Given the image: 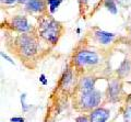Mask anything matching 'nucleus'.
Here are the masks:
<instances>
[{
    "label": "nucleus",
    "mask_w": 131,
    "mask_h": 122,
    "mask_svg": "<svg viewBox=\"0 0 131 122\" xmlns=\"http://www.w3.org/2000/svg\"><path fill=\"white\" fill-rule=\"evenodd\" d=\"M61 33L59 22L49 17H43L38 21V34L50 44H56Z\"/></svg>",
    "instance_id": "nucleus-1"
},
{
    "label": "nucleus",
    "mask_w": 131,
    "mask_h": 122,
    "mask_svg": "<svg viewBox=\"0 0 131 122\" xmlns=\"http://www.w3.org/2000/svg\"><path fill=\"white\" fill-rule=\"evenodd\" d=\"M14 45L19 54L24 58H31L37 53V41L28 33L20 34L14 41Z\"/></svg>",
    "instance_id": "nucleus-2"
},
{
    "label": "nucleus",
    "mask_w": 131,
    "mask_h": 122,
    "mask_svg": "<svg viewBox=\"0 0 131 122\" xmlns=\"http://www.w3.org/2000/svg\"><path fill=\"white\" fill-rule=\"evenodd\" d=\"M102 95L98 90H92L88 92H81L79 97V104L84 110H94L98 108V104L101 103Z\"/></svg>",
    "instance_id": "nucleus-3"
},
{
    "label": "nucleus",
    "mask_w": 131,
    "mask_h": 122,
    "mask_svg": "<svg viewBox=\"0 0 131 122\" xmlns=\"http://www.w3.org/2000/svg\"><path fill=\"white\" fill-rule=\"evenodd\" d=\"M74 60L75 65L78 66H88V65H96L100 63V56L97 53L93 51H88V50H82L78 52L74 55Z\"/></svg>",
    "instance_id": "nucleus-4"
},
{
    "label": "nucleus",
    "mask_w": 131,
    "mask_h": 122,
    "mask_svg": "<svg viewBox=\"0 0 131 122\" xmlns=\"http://www.w3.org/2000/svg\"><path fill=\"white\" fill-rule=\"evenodd\" d=\"M122 91V85L119 79H114L109 83L107 88V98L110 101H117Z\"/></svg>",
    "instance_id": "nucleus-5"
},
{
    "label": "nucleus",
    "mask_w": 131,
    "mask_h": 122,
    "mask_svg": "<svg viewBox=\"0 0 131 122\" xmlns=\"http://www.w3.org/2000/svg\"><path fill=\"white\" fill-rule=\"evenodd\" d=\"M11 27L18 32H21V33H27L31 30V25L27 19L25 17H22V15H15L12 18Z\"/></svg>",
    "instance_id": "nucleus-6"
},
{
    "label": "nucleus",
    "mask_w": 131,
    "mask_h": 122,
    "mask_svg": "<svg viewBox=\"0 0 131 122\" xmlns=\"http://www.w3.org/2000/svg\"><path fill=\"white\" fill-rule=\"evenodd\" d=\"M110 117V111L106 108L98 107L90 113V122H107Z\"/></svg>",
    "instance_id": "nucleus-7"
},
{
    "label": "nucleus",
    "mask_w": 131,
    "mask_h": 122,
    "mask_svg": "<svg viewBox=\"0 0 131 122\" xmlns=\"http://www.w3.org/2000/svg\"><path fill=\"white\" fill-rule=\"evenodd\" d=\"M96 78L92 76L82 77L79 81V89L81 92H88L94 90V86H95Z\"/></svg>",
    "instance_id": "nucleus-8"
},
{
    "label": "nucleus",
    "mask_w": 131,
    "mask_h": 122,
    "mask_svg": "<svg viewBox=\"0 0 131 122\" xmlns=\"http://www.w3.org/2000/svg\"><path fill=\"white\" fill-rule=\"evenodd\" d=\"M94 34H95V38L98 42L101 44H104V45L112 43V41L115 39L114 33H109V32H105V31H102V30H97Z\"/></svg>",
    "instance_id": "nucleus-9"
},
{
    "label": "nucleus",
    "mask_w": 131,
    "mask_h": 122,
    "mask_svg": "<svg viewBox=\"0 0 131 122\" xmlns=\"http://www.w3.org/2000/svg\"><path fill=\"white\" fill-rule=\"evenodd\" d=\"M25 9L31 12H42L45 10L44 0H30L25 3Z\"/></svg>",
    "instance_id": "nucleus-10"
},
{
    "label": "nucleus",
    "mask_w": 131,
    "mask_h": 122,
    "mask_svg": "<svg viewBox=\"0 0 131 122\" xmlns=\"http://www.w3.org/2000/svg\"><path fill=\"white\" fill-rule=\"evenodd\" d=\"M130 68H131V63H130V60H129V59H125L124 62L120 64V66L118 67V69H117L118 76H119L120 78H124V77H126L127 75L129 74Z\"/></svg>",
    "instance_id": "nucleus-11"
},
{
    "label": "nucleus",
    "mask_w": 131,
    "mask_h": 122,
    "mask_svg": "<svg viewBox=\"0 0 131 122\" xmlns=\"http://www.w3.org/2000/svg\"><path fill=\"white\" fill-rule=\"evenodd\" d=\"M71 80H72V73H71L70 69H67L63 73L62 78H61V86L67 87L68 85L71 83Z\"/></svg>",
    "instance_id": "nucleus-12"
},
{
    "label": "nucleus",
    "mask_w": 131,
    "mask_h": 122,
    "mask_svg": "<svg viewBox=\"0 0 131 122\" xmlns=\"http://www.w3.org/2000/svg\"><path fill=\"white\" fill-rule=\"evenodd\" d=\"M104 6L107 8V10L113 14H117L118 9H117V6H116V2L115 0H105L104 1Z\"/></svg>",
    "instance_id": "nucleus-13"
},
{
    "label": "nucleus",
    "mask_w": 131,
    "mask_h": 122,
    "mask_svg": "<svg viewBox=\"0 0 131 122\" xmlns=\"http://www.w3.org/2000/svg\"><path fill=\"white\" fill-rule=\"evenodd\" d=\"M61 2H62V0H47L50 13H55L56 10L58 9V7L61 5Z\"/></svg>",
    "instance_id": "nucleus-14"
},
{
    "label": "nucleus",
    "mask_w": 131,
    "mask_h": 122,
    "mask_svg": "<svg viewBox=\"0 0 131 122\" xmlns=\"http://www.w3.org/2000/svg\"><path fill=\"white\" fill-rule=\"evenodd\" d=\"M25 98H26V95L25 93H22L21 95V103H22V109H23L24 112L27 111V109H28V107L25 104Z\"/></svg>",
    "instance_id": "nucleus-15"
},
{
    "label": "nucleus",
    "mask_w": 131,
    "mask_h": 122,
    "mask_svg": "<svg viewBox=\"0 0 131 122\" xmlns=\"http://www.w3.org/2000/svg\"><path fill=\"white\" fill-rule=\"evenodd\" d=\"M131 118V107H127L125 111V122H128Z\"/></svg>",
    "instance_id": "nucleus-16"
},
{
    "label": "nucleus",
    "mask_w": 131,
    "mask_h": 122,
    "mask_svg": "<svg viewBox=\"0 0 131 122\" xmlns=\"http://www.w3.org/2000/svg\"><path fill=\"white\" fill-rule=\"evenodd\" d=\"M75 122H90V117L80 116V117L75 118Z\"/></svg>",
    "instance_id": "nucleus-17"
},
{
    "label": "nucleus",
    "mask_w": 131,
    "mask_h": 122,
    "mask_svg": "<svg viewBox=\"0 0 131 122\" xmlns=\"http://www.w3.org/2000/svg\"><path fill=\"white\" fill-rule=\"evenodd\" d=\"M11 122H24V118H21V117H14V118H11L10 119Z\"/></svg>",
    "instance_id": "nucleus-18"
},
{
    "label": "nucleus",
    "mask_w": 131,
    "mask_h": 122,
    "mask_svg": "<svg viewBox=\"0 0 131 122\" xmlns=\"http://www.w3.org/2000/svg\"><path fill=\"white\" fill-rule=\"evenodd\" d=\"M39 81L42 83L43 85H47L48 84V81H47V79H46V77H45V75L44 74H42L39 76Z\"/></svg>",
    "instance_id": "nucleus-19"
},
{
    "label": "nucleus",
    "mask_w": 131,
    "mask_h": 122,
    "mask_svg": "<svg viewBox=\"0 0 131 122\" xmlns=\"http://www.w3.org/2000/svg\"><path fill=\"white\" fill-rule=\"evenodd\" d=\"M1 56H2V57L5 58V59H7L9 63H11V64H13V65H14V62H13V60H12V59H11V58H10V57H9V56H8L7 54H5V53H3V52H1Z\"/></svg>",
    "instance_id": "nucleus-20"
},
{
    "label": "nucleus",
    "mask_w": 131,
    "mask_h": 122,
    "mask_svg": "<svg viewBox=\"0 0 131 122\" xmlns=\"http://www.w3.org/2000/svg\"><path fill=\"white\" fill-rule=\"evenodd\" d=\"M16 1H19V0H1V2L5 3V5H12V3H14Z\"/></svg>",
    "instance_id": "nucleus-21"
},
{
    "label": "nucleus",
    "mask_w": 131,
    "mask_h": 122,
    "mask_svg": "<svg viewBox=\"0 0 131 122\" xmlns=\"http://www.w3.org/2000/svg\"><path fill=\"white\" fill-rule=\"evenodd\" d=\"M19 1L21 2V1H24V0H19ZM28 1H30V0H26V2H28Z\"/></svg>",
    "instance_id": "nucleus-22"
},
{
    "label": "nucleus",
    "mask_w": 131,
    "mask_h": 122,
    "mask_svg": "<svg viewBox=\"0 0 131 122\" xmlns=\"http://www.w3.org/2000/svg\"><path fill=\"white\" fill-rule=\"evenodd\" d=\"M130 35H131V28H130Z\"/></svg>",
    "instance_id": "nucleus-23"
}]
</instances>
